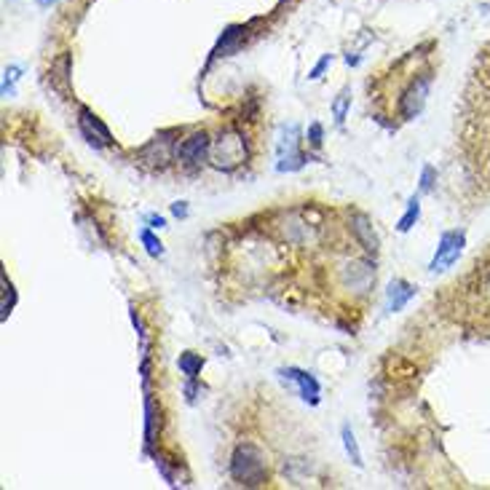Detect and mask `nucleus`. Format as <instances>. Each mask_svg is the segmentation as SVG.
<instances>
[{"label":"nucleus","mask_w":490,"mask_h":490,"mask_svg":"<svg viewBox=\"0 0 490 490\" xmlns=\"http://www.w3.org/2000/svg\"><path fill=\"white\" fill-rule=\"evenodd\" d=\"M148 223H150V225H153V228H164V225H167V220H164V217H148Z\"/></svg>","instance_id":"20"},{"label":"nucleus","mask_w":490,"mask_h":490,"mask_svg":"<svg viewBox=\"0 0 490 490\" xmlns=\"http://www.w3.org/2000/svg\"><path fill=\"white\" fill-rule=\"evenodd\" d=\"M246 155V142L239 132L225 129L220 137L212 142V161L217 169H236Z\"/></svg>","instance_id":"3"},{"label":"nucleus","mask_w":490,"mask_h":490,"mask_svg":"<svg viewBox=\"0 0 490 490\" xmlns=\"http://www.w3.org/2000/svg\"><path fill=\"white\" fill-rule=\"evenodd\" d=\"M343 444H346V453L351 456V461L356 466H362V453H359V444H356V437L349 426H343Z\"/></svg>","instance_id":"14"},{"label":"nucleus","mask_w":490,"mask_h":490,"mask_svg":"<svg viewBox=\"0 0 490 490\" xmlns=\"http://www.w3.org/2000/svg\"><path fill=\"white\" fill-rule=\"evenodd\" d=\"M463 246H466V233H463V230H444L442 236H440L437 252H434V258H431V262H429L431 274H442V271H447V268L461 258Z\"/></svg>","instance_id":"4"},{"label":"nucleus","mask_w":490,"mask_h":490,"mask_svg":"<svg viewBox=\"0 0 490 490\" xmlns=\"http://www.w3.org/2000/svg\"><path fill=\"white\" fill-rule=\"evenodd\" d=\"M429 86H431V73H421L402 92V97H399V115L405 121H413L415 115H421V110L426 105V97H429Z\"/></svg>","instance_id":"5"},{"label":"nucleus","mask_w":490,"mask_h":490,"mask_svg":"<svg viewBox=\"0 0 490 490\" xmlns=\"http://www.w3.org/2000/svg\"><path fill=\"white\" fill-rule=\"evenodd\" d=\"M281 372L298 383L300 397L306 399V402H311V405L319 402V383H316V378H314L311 372H303V370H298V368H287V370H281Z\"/></svg>","instance_id":"8"},{"label":"nucleus","mask_w":490,"mask_h":490,"mask_svg":"<svg viewBox=\"0 0 490 490\" xmlns=\"http://www.w3.org/2000/svg\"><path fill=\"white\" fill-rule=\"evenodd\" d=\"M38 3H41V6H51V3H54V0H38Z\"/></svg>","instance_id":"22"},{"label":"nucleus","mask_w":490,"mask_h":490,"mask_svg":"<svg viewBox=\"0 0 490 490\" xmlns=\"http://www.w3.org/2000/svg\"><path fill=\"white\" fill-rule=\"evenodd\" d=\"M201 368H204V359H201L199 354L188 351L180 356V370H183L188 378H196V375L201 372Z\"/></svg>","instance_id":"13"},{"label":"nucleus","mask_w":490,"mask_h":490,"mask_svg":"<svg viewBox=\"0 0 490 490\" xmlns=\"http://www.w3.org/2000/svg\"><path fill=\"white\" fill-rule=\"evenodd\" d=\"M78 121H80V132L86 134V139H92V142L97 139L99 145H110V142H113L110 129L99 121L89 108H80V118H78Z\"/></svg>","instance_id":"7"},{"label":"nucleus","mask_w":490,"mask_h":490,"mask_svg":"<svg viewBox=\"0 0 490 490\" xmlns=\"http://www.w3.org/2000/svg\"><path fill=\"white\" fill-rule=\"evenodd\" d=\"M418 217H421V204H418V199L413 196V199L407 201V212H405L402 220H399V230H402V233H407V230L418 223Z\"/></svg>","instance_id":"12"},{"label":"nucleus","mask_w":490,"mask_h":490,"mask_svg":"<svg viewBox=\"0 0 490 490\" xmlns=\"http://www.w3.org/2000/svg\"><path fill=\"white\" fill-rule=\"evenodd\" d=\"M308 139H311L314 148L322 145V126H319V123H311V134H308Z\"/></svg>","instance_id":"18"},{"label":"nucleus","mask_w":490,"mask_h":490,"mask_svg":"<svg viewBox=\"0 0 490 490\" xmlns=\"http://www.w3.org/2000/svg\"><path fill=\"white\" fill-rule=\"evenodd\" d=\"M354 230H356V236L365 241V246H368V249H372V252L378 249V239H375V233H372V225H370L365 217H356V225H354Z\"/></svg>","instance_id":"11"},{"label":"nucleus","mask_w":490,"mask_h":490,"mask_svg":"<svg viewBox=\"0 0 490 490\" xmlns=\"http://www.w3.org/2000/svg\"><path fill=\"white\" fill-rule=\"evenodd\" d=\"M327 64H330V57H324V59L319 62L316 67H314V73H311V78H319V76H322V70L327 67Z\"/></svg>","instance_id":"19"},{"label":"nucleus","mask_w":490,"mask_h":490,"mask_svg":"<svg viewBox=\"0 0 490 490\" xmlns=\"http://www.w3.org/2000/svg\"><path fill=\"white\" fill-rule=\"evenodd\" d=\"M212 153V139L206 132H196V134H190L188 139L180 142V148H177V161L183 164V167H201L204 161H206V155Z\"/></svg>","instance_id":"6"},{"label":"nucleus","mask_w":490,"mask_h":490,"mask_svg":"<svg viewBox=\"0 0 490 490\" xmlns=\"http://www.w3.org/2000/svg\"><path fill=\"white\" fill-rule=\"evenodd\" d=\"M434 177H437L434 167H424V174H421V190L424 193H429L431 188H434Z\"/></svg>","instance_id":"17"},{"label":"nucleus","mask_w":490,"mask_h":490,"mask_svg":"<svg viewBox=\"0 0 490 490\" xmlns=\"http://www.w3.org/2000/svg\"><path fill=\"white\" fill-rule=\"evenodd\" d=\"M413 295H415L413 284H407V281H402V279L391 281V287H388V311H402Z\"/></svg>","instance_id":"9"},{"label":"nucleus","mask_w":490,"mask_h":490,"mask_svg":"<svg viewBox=\"0 0 490 490\" xmlns=\"http://www.w3.org/2000/svg\"><path fill=\"white\" fill-rule=\"evenodd\" d=\"M477 271H475V276H477V284L475 287H469V290H477V295H479V300L485 303V314H490V265H485L482 271H479V265H475Z\"/></svg>","instance_id":"10"},{"label":"nucleus","mask_w":490,"mask_h":490,"mask_svg":"<svg viewBox=\"0 0 490 490\" xmlns=\"http://www.w3.org/2000/svg\"><path fill=\"white\" fill-rule=\"evenodd\" d=\"M349 102H351V97H349V92H340V94H337L335 105H332V113H335V121H337V123L346 121V113H349Z\"/></svg>","instance_id":"16"},{"label":"nucleus","mask_w":490,"mask_h":490,"mask_svg":"<svg viewBox=\"0 0 490 490\" xmlns=\"http://www.w3.org/2000/svg\"><path fill=\"white\" fill-rule=\"evenodd\" d=\"M172 212H174L177 217H185V212H188V209H185V204H174V206H172Z\"/></svg>","instance_id":"21"},{"label":"nucleus","mask_w":490,"mask_h":490,"mask_svg":"<svg viewBox=\"0 0 490 490\" xmlns=\"http://www.w3.org/2000/svg\"><path fill=\"white\" fill-rule=\"evenodd\" d=\"M463 183L477 196H490V46L477 57L456 115Z\"/></svg>","instance_id":"1"},{"label":"nucleus","mask_w":490,"mask_h":490,"mask_svg":"<svg viewBox=\"0 0 490 490\" xmlns=\"http://www.w3.org/2000/svg\"><path fill=\"white\" fill-rule=\"evenodd\" d=\"M230 477L241 485L258 488L268 479V469H265V458L255 444H239L233 458H230Z\"/></svg>","instance_id":"2"},{"label":"nucleus","mask_w":490,"mask_h":490,"mask_svg":"<svg viewBox=\"0 0 490 490\" xmlns=\"http://www.w3.org/2000/svg\"><path fill=\"white\" fill-rule=\"evenodd\" d=\"M139 239H142V244H145V249H148V255H153V258H161V255H164V244L155 239L150 230H142Z\"/></svg>","instance_id":"15"}]
</instances>
